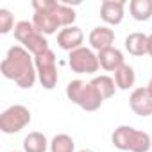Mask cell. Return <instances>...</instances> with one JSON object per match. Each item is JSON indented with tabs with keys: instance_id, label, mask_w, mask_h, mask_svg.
Wrapping results in <instances>:
<instances>
[{
	"instance_id": "cell-9",
	"label": "cell",
	"mask_w": 152,
	"mask_h": 152,
	"mask_svg": "<svg viewBox=\"0 0 152 152\" xmlns=\"http://www.w3.org/2000/svg\"><path fill=\"white\" fill-rule=\"evenodd\" d=\"M83 41H84V34L79 27H64L59 31L57 34V45L66 50V52H73V50H77L83 47Z\"/></svg>"
},
{
	"instance_id": "cell-1",
	"label": "cell",
	"mask_w": 152,
	"mask_h": 152,
	"mask_svg": "<svg viewBox=\"0 0 152 152\" xmlns=\"http://www.w3.org/2000/svg\"><path fill=\"white\" fill-rule=\"evenodd\" d=\"M0 72L6 79L15 81L22 90H31L38 75L29 50H25L22 45H15L7 50V56L0 63Z\"/></svg>"
},
{
	"instance_id": "cell-2",
	"label": "cell",
	"mask_w": 152,
	"mask_h": 152,
	"mask_svg": "<svg viewBox=\"0 0 152 152\" xmlns=\"http://www.w3.org/2000/svg\"><path fill=\"white\" fill-rule=\"evenodd\" d=\"M66 97L73 104H77L84 111H97L104 104L102 95L91 83L84 81H72L66 86Z\"/></svg>"
},
{
	"instance_id": "cell-18",
	"label": "cell",
	"mask_w": 152,
	"mask_h": 152,
	"mask_svg": "<svg viewBox=\"0 0 152 152\" xmlns=\"http://www.w3.org/2000/svg\"><path fill=\"white\" fill-rule=\"evenodd\" d=\"M91 84L99 90V93L102 95L104 100L111 99L115 95V91H116V83H115V79L109 77V75H99V77H95L91 81Z\"/></svg>"
},
{
	"instance_id": "cell-7",
	"label": "cell",
	"mask_w": 152,
	"mask_h": 152,
	"mask_svg": "<svg viewBox=\"0 0 152 152\" xmlns=\"http://www.w3.org/2000/svg\"><path fill=\"white\" fill-rule=\"evenodd\" d=\"M68 64H70L72 72H75V73H95L100 66L99 64V56H95L86 47H81L77 50L70 52Z\"/></svg>"
},
{
	"instance_id": "cell-13",
	"label": "cell",
	"mask_w": 152,
	"mask_h": 152,
	"mask_svg": "<svg viewBox=\"0 0 152 152\" xmlns=\"http://www.w3.org/2000/svg\"><path fill=\"white\" fill-rule=\"evenodd\" d=\"M125 48L131 56H136V57L148 54V36H145L143 32L129 34L125 38Z\"/></svg>"
},
{
	"instance_id": "cell-16",
	"label": "cell",
	"mask_w": 152,
	"mask_h": 152,
	"mask_svg": "<svg viewBox=\"0 0 152 152\" xmlns=\"http://www.w3.org/2000/svg\"><path fill=\"white\" fill-rule=\"evenodd\" d=\"M131 16L138 22H147L152 16V0H131Z\"/></svg>"
},
{
	"instance_id": "cell-19",
	"label": "cell",
	"mask_w": 152,
	"mask_h": 152,
	"mask_svg": "<svg viewBox=\"0 0 152 152\" xmlns=\"http://www.w3.org/2000/svg\"><path fill=\"white\" fill-rule=\"evenodd\" d=\"M75 150V141L68 134H57L50 141V152H73Z\"/></svg>"
},
{
	"instance_id": "cell-17",
	"label": "cell",
	"mask_w": 152,
	"mask_h": 152,
	"mask_svg": "<svg viewBox=\"0 0 152 152\" xmlns=\"http://www.w3.org/2000/svg\"><path fill=\"white\" fill-rule=\"evenodd\" d=\"M115 83H116V88H120V90H124V91L129 90V88H132L134 83H136V75H134L132 66H129V64L120 66V68L115 72Z\"/></svg>"
},
{
	"instance_id": "cell-15",
	"label": "cell",
	"mask_w": 152,
	"mask_h": 152,
	"mask_svg": "<svg viewBox=\"0 0 152 152\" xmlns=\"http://www.w3.org/2000/svg\"><path fill=\"white\" fill-rule=\"evenodd\" d=\"M48 148V140L45 134L34 131V132H29L23 140V150L25 152H47Z\"/></svg>"
},
{
	"instance_id": "cell-5",
	"label": "cell",
	"mask_w": 152,
	"mask_h": 152,
	"mask_svg": "<svg viewBox=\"0 0 152 152\" xmlns=\"http://www.w3.org/2000/svg\"><path fill=\"white\" fill-rule=\"evenodd\" d=\"M31 118H32L31 111L25 106L22 104L11 106L0 115V131L6 134H16L31 124Z\"/></svg>"
},
{
	"instance_id": "cell-23",
	"label": "cell",
	"mask_w": 152,
	"mask_h": 152,
	"mask_svg": "<svg viewBox=\"0 0 152 152\" xmlns=\"http://www.w3.org/2000/svg\"><path fill=\"white\" fill-rule=\"evenodd\" d=\"M147 90H148V93H150V97H152V79H150V83H148V86H147Z\"/></svg>"
},
{
	"instance_id": "cell-11",
	"label": "cell",
	"mask_w": 152,
	"mask_h": 152,
	"mask_svg": "<svg viewBox=\"0 0 152 152\" xmlns=\"http://www.w3.org/2000/svg\"><path fill=\"white\" fill-rule=\"evenodd\" d=\"M113 43H115V31L109 27H95L90 32V45L99 52L111 48Z\"/></svg>"
},
{
	"instance_id": "cell-8",
	"label": "cell",
	"mask_w": 152,
	"mask_h": 152,
	"mask_svg": "<svg viewBox=\"0 0 152 152\" xmlns=\"http://www.w3.org/2000/svg\"><path fill=\"white\" fill-rule=\"evenodd\" d=\"M129 106L134 115L138 116H150L152 115V97L147 88H136L129 97Z\"/></svg>"
},
{
	"instance_id": "cell-10",
	"label": "cell",
	"mask_w": 152,
	"mask_h": 152,
	"mask_svg": "<svg viewBox=\"0 0 152 152\" xmlns=\"http://www.w3.org/2000/svg\"><path fill=\"white\" fill-rule=\"evenodd\" d=\"M124 0H104L100 6V18L109 25H118L124 20Z\"/></svg>"
},
{
	"instance_id": "cell-21",
	"label": "cell",
	"mask_w": 152,
	"mask_h": 152,
	"mask_svg": "<svg viewBox=\"0 0 152 152\" xmlns=\"http://www.w3.org/2000/svg\"><path fill=\"white\" fill-rule=\"evenodd\" d=\"M32 31H34V25H32L31 22H25V20H23V22H18V23L15 25V31H13V32H15L16 41H18V43H22V41H23V39H25Z\"/></svg>"
},
{
	"instance_id": "cell-20",
	"label": "cell",
	"mask_w": 152,
	"mask_h": 152,
	"mask_svg": "<svg viewBox=\"0 0 152 152\" xmlns=\"http://www.w3.org/2000/svg\"><path fill=\"white\" fill-rule=\"evenodd\" d=\"M15 31V16L7 9H0V34H9Z\"/></svg>"
},
{
	"instance_id": "cell-3",
	"label": "cell",
	"mask_w": 152,
	"mask_h": 152,
	"mask_svg": "<svg viewBox=\"0 0 152 152\" xmlns=\"http://www.w3.org/2000/svg\"><path fill=\"white\" fill-rule=\"evenodd\" d=\"M111 141L118 150H129V152H148L152 143L150 136L145 131H140L129 125L116 127L111 136Z\"/></svg>"
},
{
	"instance_id": "cell-22",
	"label": "cell",
	"mask_w": 152,
	"mask_h": 152,
	"mask_svg": "<svg viewBox=\"0 0 152 152\" xmlns=\"http://www.w3.org/2000/svg\"><path fill=\"white\" fill-rule=\"evenodd\" d=\"M148 56H152V34L148 36Z\"/></svg>"
},
{
	"instance_id": "cell-12",
	"label": "cell",
	"mask_w": 152,
	"mask_h": 152,
	"mask_svg": "<svg viewBox=\"0 0 152 152\" xmlns=\"http://www.w3.org/2000/svg\"><path fill=\"white\" fill-rule=\"evenodd\" d=\"M99 64L106 70V72H116L120 66H124V54L111 47V48H106V50H100L99 52Z\"/></svg>"
},
{
	"instance_id": "cell-14",
	"label": "cell",
	"mask_w": 152,
	"mask_h": 152,
	"mask_svg": "<svg viewBox=\"0 0 152 152\" xmlns=\"http://www.w3.org/2000/svg\"><path fill=\"white\" fill-rule=\"evenodd\" d=\"M22 45H23L25 50H29L31 54H34V57L39 56V54H45L47 50H50V48H48V41L45 39V36L39 34L36 29L22 41Z\"/></svg>"
},
{
	"instance_id": "cell-24",
	"label": "cell",
	"mask_w": 152,
	"mask_h": 152,
	"mask_svg": "<svg viewBox=\"0 0 152 152\" xmlns=\"http://www.w3.org/2000/svg\"><path fill=\"white\" fill-rule=\"evenodd\" d=\"M79 152H93L91 148H83V150H79Z\"/></svg>"
},
{
	"instance_id": "cell-6",
	"label": "cell",
	"mask_w": 152,
	"mask_h": 152,
	"mask_svg": "<svg viewBox=\"0 0 152 152\" xmlns=\"http://www.w3.org/2000/svg\"><path fill=\"white\" fill-rule=\"evenodd\" d=\"M38 79L45 90H54L57 86V66H56V54L52 50H47L45 54H39L34 57Z\"/></svg>"
},
{
	"instance_id": "cell-4",
	"label": "cell",
	"mask_w": 152,
	"mask_h": 152,
	"mask_svg": "<svg viewBox=\"0 0 152 152\" xmlns=\"http://www.w3.org/2000/svg\"><path fill=\"white\" fill-rule=\"evenodd\" d=\"M57 2L54 0H34L32 2V9H34V16H32V25L39 34H54L57 32V29L61 27L56 15H54V7Z\"/></svg>"
}]
</instances>
